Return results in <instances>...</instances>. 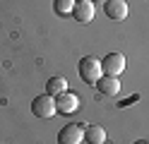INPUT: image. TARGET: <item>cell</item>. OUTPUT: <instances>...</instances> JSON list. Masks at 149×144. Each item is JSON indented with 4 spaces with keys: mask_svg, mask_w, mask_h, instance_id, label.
I'll list each match as a JSON object with an SVG mask.
<instances>
[{
    "mask_svg": "<svg viewBox=\"0 0 149 144\" xmlns=\"http://www.w3.org/2000/svg\"><path fill=\"white\" fill-rule=\"evenodd\" d=\"M63 91H68V79L65 77H51L48 82H46V94H51V96H58Z\"/></svg>",
    "mask_w": 149,
    "mask_h": 144,
    "instance_id": "10",
    "label": "cell"
},
{
    "mask_svg": "<svg viewBox=\"0 0 149 144\" xmlns=\"http://www.w3.org/2000/svg\"><path fill=\"white\" fill-rule=\"evenodd\" d=\"M79 108V99H77V94H72V91H63L55 96V111L63 113V115H72V113H77Z\"/></svg>",
    "mask_w": 149,
    "mask_h": 144,
    "instance_id": "4",
    "label": "cell"
},
{
    "mask_svg": "<svg viewBox=\"0 0 149 144\" xmlns=\"http://www.w3.org/2000/svg\"><path fill=\"white\" fill-rule=\"evenodd\" d=\"M104 12L108 19H113V22H123L127 17V3L125 0H108L104 5Z\"/></svg>",
    "mask_w": 149,
    "mask_h": 144,
    "instance_id": "7",
    "label": "cell"
},
{
    "mask_svg": "<svg viewBox=\"0 0 149 144\" xmlns=\"http://www.w3.org/2000/svg\"><path fill=\"white\" fill-rule=\"evenodd\" d=\"M84 142V125H65L58 132V144H82Z\"/></svg>",
    "mask_w": 149,
    "mask_h": 144,
    "instance_id": "6",
    "label": "cell"
},
{
    "mask_svg": "<svg viewBox=\"0 0 149 144\" xmlns=\"http://www.w3.org/2000/svg\"><path fill=\"white\" fill-rule=\"evenodd\" d=\"M96 89L104 94V96H118V94H120V82H118V77L104 74V77L96 82Z\"/></svg>",
    "mask_w": 149,
    "mask_h": 144,
    "instance_id": "8",
    "label": "cell"
},
{
    "mask_svg": "<svg viewBox=\"0 0 149 144\" xmlns=\"http://www.w3.org/2000/svg\"><path fill=\"white\" fill-rule=\"evenodd\" d=\"M91 3H94V5H106L108 0H91Z\"/></svg>",
    "mask_w": 149,
    "mask_h": 144,
    "instance_id": "12",
    "label": "cell"
},
{
    "mask_svg": "<svg viewBox=\"0 0 149 144\" xmlns=\"http://www.w3.org/2000/svg\"><path fill=\"white\" fill-rule=\"evenodd\" d=\"M72 15H74V19H77L79 24H89V22H94V17H96V5L91 3V0H74Z\"/></svg>",
    "mask_w": 149,
    "mask_h": 144,
    "instance_id": "5",
    "label": "cell"
},
{
    "mask_svg": "<svg viewBox=\"0 0 149 144\" xmlns=\"http://www.w3.org/2000/svg\"><path fill=\"white\" fill-rule=\"evenodd\" d=\"M31 113L36 115V118H53L55 113V96L51 94H41L36 96V99L31 101Z\"/></svg>",
    "mask_w": 149,
    "mask_h": 144,
    "instance_id": "2",
    "label": "cell"
},
{
    "mask_svg": "<svg viewBox=\"0 0 149 144\" xmlns=\"http://www.w3.org/2000/svg\"><path fill=\"white\" fill-rule=\"evenodd\" d=\"M135 144H147V142H135Z\"/></svg>",
    "mask_w": 149,
    "mask_h": 144,
    "instance_id": "13",
    "label": "cell"
},
{
    "mask_svg": "<svg viewBox=\"0 0 149 144\" xmlns=\"http://www.w3.org/2000/svg\"><path fill=\"white\" fill-rule=\"evenodd\" d=\"M84 142L87 144H106V130L101 125H84Z\"/></svg>",
    "mask_w": 149,
    "mask_h": 144,
    "instance_id": "9",
    "label": "cell"
},
{
    "mask_svg": "<svg viewBox=\"0 0 149 144\" xmlns=\"http://www.w3.org/2000/svg\"><path fill=\"white\" fill-rule=\"evenodd\" d=\"M101 70H104V74H108V77H118L125 70V55L118 53V51L108 53L104 60H101Z\"/></svg>",
    "mask_w": 149,
    "mask_h": 144,
    "instance_id": "3",
    "label": "cell"
},
{
    "mask_svg": "<svg viewBox=\"0 0 149 144\" xmlns=\"http://www.w3.org/2000/svg\"><path fill=\"white\" fill-rule=\"evenodd\" d=\"M79 77H82V82L89 84V86H94L101 77H104V70H101V60L94 55H87V58H82L79 60Z\"/></svg>",
    "mask_w": 149,
    "mask_h": 144,
    "instance_id": "1",
    "label": "cell"
},
{
    "mask_svg": "<svg viewBox=\"0 0 149 144\" xmlns=\"http://www.w3.org/2000/svg\"><path fill=\"white\" fill-rule=\"evenodd\" d=\"M53 10H55V15H72L74 0H53Z\"/></svg>",
    "mask_w": 149,
    "mask_h": 144,
    "instance_id": "11",
    "label": "cell"
}]
</instances>
